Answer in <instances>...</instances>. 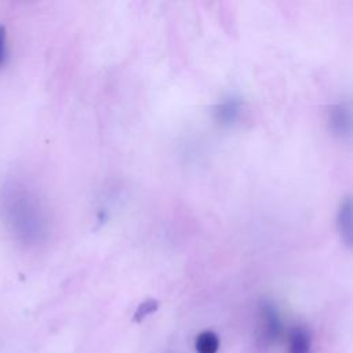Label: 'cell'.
Returning <instances> with one entry per match:
<instances>
[{"label": "cell", "instance_id": "52a82bcc", "mask_svg": "<svg viewBox=\"0 0 353 353\" xmlns=\"http://www.w3.org/2000/svg\"><path fill=\"white\" fill-rule=\"evenodd\" d=\"M239 109H240L239 102H237L236 99H232V98H230V99L225 101V102L219 106V109H218L216 112H218V114H219V117H221L222 120H225V121H232V120H234V119L237 117Z\"/></svg>", "mask_w": 353, "mask_h": 353}, {"label": "cell", "instance_id": "277c9868", "mask_svg": "<svg viewBox=\"0 0 353 353\" xmlns=\"http://www.w3.org/2000/svg\"><path fill=\"white\" fill-rule=\"evenodd\" d=\"M194 347L197 353H216L219 349V338L214 331H203L196 336Z\"/></svg>", "mask_w": 353, "mask_h": 353}, {"label": "cell", "instance_id": "6da1fadb", "mask_svg": "<svg viewBox=\"0 0 353 353\" xmlns=\"http://www.w3.org/2000/svg\"><path fill=\"white\" fill-rule=\"evenodd\" d=\"M0 218L22 244L36 245L47 233V218L36 193L21 181L7 179L0 188Z\"/></svg>", "mask_w": 353, "mask_h": 353}, {"label": "cell", "instance_id": "ba28073f", "mask_svg": "<svg viewBox=\"0 0 353 353\" xmlns=\"http://www.w3.org/2000/svg\"><path fill=\"white\" fill-rule=\"evenodd\" d=\"M157 307H159V303H157V301H154V299H148V301L142 302V303L138 306V309L135 310L134 320H135L137 323L142 321L145 317H148L149 314L154 313V312L157 310Z\"/></svg>", "mask_w": 353, "mask_h": 353}, {"label": "cell", "instance_id": "7a4b0ae2", "mask_svg": "<svg viewBox=\"0 0 353 353\" xmlns=\"http://www.w3.org/2000/svg\"><path fill=\"white\" fill-rule=\"evenodd\" d=\"M312 341L309 332L302 327H295L290 331L288 352L290 353H310Z\"/></svg>", "mask_w": 353, "mask_h": 353}, {"label": "cell", "instance_id": "9c48e42d", "mask_svg": "<svg viewBox=\"0 0 353 353\" xmlns=\"http://www.w3.org/2000/svg\"><path fill=\"white\" fill-rule=\"evenodd\" d=\"M8 55V46H7V32L6 28L0 25V69L6 63Z\"/></svg>", "mask_w": 353, "mask_h": 353}, {"label": "cell", "instance_id": "8992f818", "mask_svg": "<svg viewBox=\"0 0 353 353\" xmlns=\"http://www.w3.org/2000/svg\"><path fill=\"white\" fill-rule=\"evenodd\" d=\"M352 215H350V200L346 199L345 203L341 204L339 212H338V229L342 236V239L349 244L350 243V234H352Z\"/></svg>", "mask_w": 353, "mask_h": 353}, {"label": "cell", "instance_id": "5b68a950", "mask_svg": "<svg viewBox=\"0 0 353 353\" xmlns=\"http://www.w3.org/2000/svg\"><path fill=\"white\" fill-rule=\"evenodd\" d=\"M331 125L339 134H349L350 130V113L342 103L336 105L331 110Z\"/></svg>", "mask_w": 353, "mask_h": 353}, {"label": "cell", "instance_id": "3957f363", "mask_svg": "<svg viewBox=\"0 0 353 353\" xmlns=\"http://www.w3.org/2000/svg\"><path fill=\"white\" fill-rule=\"evenodd\" d=\"M262 317L265 321V331L270 338H276L280 332L281 328V323H280V317L277 314V310L274 309L273 305L270 303H265L262 306Z\"/></svg>", "mask_w": 353, "mask_h": 353}]
</instances>
